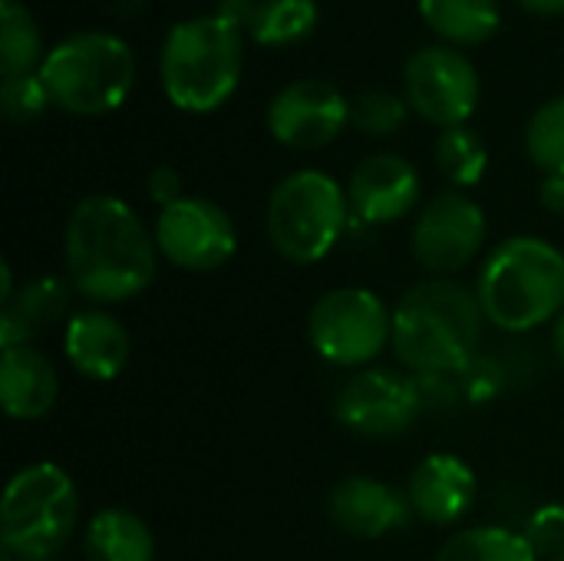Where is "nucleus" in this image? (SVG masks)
<instances>
[{
	"label": "nucleus",
	"instance_id": "4c0bfd02",
	"mask_svg": "<svg viewBox=\"0 0 564 561\" xmlns=\"http://www.w3.org/2000/svg\"><path fill=\"white\" fill-rule=\"evenodd\" d=\"M7 561H23V559H13V555H10V559H7Z\"/></svg>",
	"mask_w": 564,
	"mask_h": 561
},
{
	"label": "nucleus",
	"instance_id": "cd10ccee",
	"mask_svg": "<svg viewBox=\"0 0 564 561\" xmlns=\"http://www.w3.org/2000/svg\"><path fill=\"white\" fill-rule=\"evenodd\" d=\"M50 89L40 79V73H23V76H7L0 83V109L10 122L26 126L40 119L50 106Z\"/></svg>",
	"mask_w": 564,
	"mask_h": 561
},
{
	"label": "nucleus",
	"instance_id": "f8f14e48",
	"mask_svg": "<svg viewBox=\"0 0 564 561\" xmlns=\"http://www.w3.org/2000/svg\"><path fill=\"white\" fill-rule=\"evenodd\" d=\"M420 407H423V397L416 384L403 374L380 370V367L354 374L334 400L337 420L347 430L370 436V440L406 433L413 420L420 417Z\"/></svg>",
	"mask_w": 564,
	"mask_h": 561
},
{
	"label": "nucleus",
	"instance_id": "0eeeda50",
	"mask_svg": "<svg viewBox=\"0 0 564 561\" xmlns=\"http://www.w3.org/2000/svg\"><path fill=\"white\" fill-rule=\"evenodd\" d=\"M350 218V198L337 179L301 169L281 179L268 198V238L294 265H314L330 255Z\"/></svg>",
	"mask_w": 564,
	"mask_h": 561
},
{
	"label": "nucleus",
	"instance_id": "c85d7f7f",
	"mask_svg": "<svg viewBox=\"0 0 564 561\" xmlns=\"http://www.w3.org/2000/svg\"><path fill=\"white\" fill-rule=\"evenodd\" d=\"M525 539L532 542V549L539 552V559H555L564 552V506L562 503H549L539 513H532L529 526H525Z\"/></svg>",
	"mask_w": 564,
	"mask_h": 561
},
{
	"label": "nucleus",
	"instance_id": "f257e3e1",
	"mask_svg": "<svg viewBox=\"0 0 564 561\" xmlns=\"http://www.w3.org/2000/svg\"><path fill=\"white\" fill-rule=\"evenodd\" d=\"M66 271L93 304L139 298L155 278V235L116 195H86L66 222Z\"/></svg>",
	"mask_w": 564,
	"mask_h": 561
},
{
	"label": "nucleus",
	"instance_id": "473e14b6",
	"mask_svg": "<svg viewBox=\"0 0 564 561\" xmlns=\"http://www.w3.org/2000/svg\"><path fill=\"white\" fill-rule=\"evenodd\" d=\"M519 7L535 17H562L564 13V0H519Z\"/></svg>",
	"mask_w": 564,
	"mask_h": 561
},
{
	"label": "nucleus",
	"instance_id": "a211bd4d",
	"mask_svg": "<svg viewBox=\"0 0 564 561\" xmlns=\"http://www.w3.org/2000/svg\"><path fill=\"white\" fill-rule=\"evenodd\" d=\"M59 397L53 364L33 347H7L0 354V403L13 420H40Z\"/></svg>",
	"mask_w": 564,
	"mask_h": 561
},
{
	"label": "nucleus",
	"instance_id": "dca6fc26",
	"mask_svg": "<svg viewBox=\"0 0 564 561\" xmlns=\"http://www.w3.org/2000/svg\"><path fill=\"white\" fill-rule=\"evenodd\" d=\"M327 513L334 526L354 539H383L406 522L403 496L373 476H350L334 486Z\"/></svg>",
	"mask_w": 564,
	"mask_h": 561
},
{
	"label": "nucleus",
	"instance_id": "9d476101",
	"mask_svg": "<svg viewBox=\"0 0 564 561\" xmlns=\"http://www.w3.org/2000/svg\"><path fill=\"white\" fill-rule=\"evenodd\" d=\"M155 245L165 261L185 271H215L238 251L231 215L202 195H185L155 218Z\"/></svg>",
	"mask_w": 564,
	"mask_h": 561
},
{
	"label": "nucleus",
	"instance_id": "c9c22d12",
	"mask_svg": "<svg viewBox=\"0 0 564 561\" xmlns=\"http://www.w3.org/2000/svg\"><path fill=\"white\" fill-rule=\"evenodd\" d=\"M13 298V274L10 265H0V304H7Z\"/></svg>",
	"mask_w": 564,
	"mask_h": 561
},
{
	"label": "nucleus",
	"instance_id": "6e6552de",
	"mask_svg": "<svg viewBox=\"0 0 564 561\" xmlns=\"http://www.w3.org/2000/svg\"><path fill=\"white\" fill-rule=\"evenodd\" d=\"M307 337L327 364L364 367L393 341V314L367 288H337L311 308Z\"/></svg>",
	"mask_w": 564,
	"mask_h": 561
},
{
	"label": "nucleus",
	"instance_id": "72a5a7b5",
	"mask_svg": "<svg viewBox=\"0 0 564 561\" xmlns=\"http://www.w3.org/2000/svg\"><path fill=\"white\" fill-rule=\"evenodd\" d=\"M145 3H149V0H112V10H116L122 20H135V17L145 10Z\"/></svg>",
	"mask_w": 564,
	"mask_h": 561
},
{
	"label": "nucleus",
	"instance_id": "2f4dec72",
	"mask_svg": "<svg viewBox=\"0 0 564 561\" xmlns=\"http://www.w3.org/2000/svg\"><path fill=\"white\" fill-rule=\"evenodd\" d=\"M539 198L549 212L564 215V175H545L542 188H539Z\"/></svg>",
	"mask_w": 564,
	"mask_h": 561
},
{
	"label": "nucleus",
	"instance_id": "393cba45",
	"mask_svg": "<svg viewBox=\"0 0 564 561\" xmlns=\"http://www.w3.org/2000/svg\"><path fill=\"white\" fill-rule=\"evenodd\" d=\"M436 165L456 188H473L489 169V149L482 136L469 126L443 129L436 139Z\"/></svg>",
	"mask_w": 564,
	"mask_h": 561
},
{
	"label": "nucleus",
	"instance_id": "7c9ffc66",
	"mask_svg": "<svg viewBox=\"0 0 564 561\" xmlns=\"http://www.w3.org/2000/svg\"><path fill=\"white\" fill-rule=\"evenodd\" d=\"M258 3L261 0H218V17L228 23V26H235L238 33H248L251 30V23H254V17H258Z\"/></svg>",
	"mask_w": 564,
	"mask_h": 561
},
{
	"label": "nucleus",
	"instance_id": "5701e85b",
	"mask_svg": "<svg viewBox=\"0 0 564 561\" xmlns=\"http://www.w3.org/2000/svg\"><path fill=\"white\" fill-rule=\"evenodd\" d=\"M317 0H261L248 36L261 46H297L317 30Z\"/></svg>",
	"mask_w": 564,
	"mask_h": 561
},
{
	"label": "nucleus",
	"instance_id": "2eb2a0df",
	"mask_svg": "<svg viewBox=\"0 0 564 561\" xmlns=\"http://www.w3.org/2000/svg\"><path fill=\"white\" fill-rule=\"evenodd\" d=\"M476 473L466 460L449 453L426 456L410 476V509L433 526L459 522L476 503Z\"/></svg>",
	"mask_w": 564,
	"mask_h": 561
},
{
	"label": "nucleus",
	"instance_id": "f704fd0d",
	"mask_svg": "<svg viewBox=\"0 0 564 561\" xmlns=\"http://www.w3.org/2000/svg\"><path fill=\"white\" fill-rule=\"evenodd\" d=\"M552 347H555V357L564 370V311L555 317V331H552Z\"/></svg>",
	"mask_w": 564,
	"mask_h": 561
},
{
	"label": "nucleus",
	"instance_id": "bb28decb",
	"mask_svg": "<svg viewBox=\"0 0 564 561\" xmlns=\"http://www.w3.org/2000/svg\"><path fill=\"white\" fill-rule=\"evenodd\" d=\"M410 103L390 89H367L350 103V122L367 136H393L406 126Z\"/></svg>",
	"mask_w": 564,
	"mask_h": 561
},
{
	"label": "nucleus",
	"instance_id": "20e7f679",
	"mask_svg": "<svg viewBox=\"0 0 564 561\" xmlns=\"http://www.w3.org/2000/svg\"><path fill=\"white\" fill-rule=\"evenodd\" d=\"M245 33L218 13L182 20L169 30L159 53V79L172 106L185 112H215L241 83Z\"/></svg>",
	"mask_w": 564,
	"mask_h": 561
},
{
	"label": "nucleus",
	"instance_id": "b1692460",
	"mask_svg": "<svg viewBox=\"0 0 564 561\" xmlns=\"http://www.w3.org/2000/svg\"><path fill=\"white\" fill-rule=\"evenodd\" d=\"M436 561H542L532 542L522 532L502 529V526H476L466 532H456Z\"/></svg>",
	"mask_w": 564,
	"mask_h": 561
},
{
	"label": "nucleus",
	"instance_id": "e433bc0d",
	"mask_svg": "<svg viewBox=\"0 0 564 561\" xmlns=\"http://www.w3.org/2000/svg\"><path fill=\"white\" fill-rule=\"evenodd\" d=\"M549 561H564V552H562V555H555V559H549Z\"/></svg>",
	"mask_w": 564,
	"mask_h": 561
},
{
	"label": "nucleus",
	"instance_id": "1a4fd4ad",
	"mask_svg": "<svg viewBox=\"0 0 564 561\" xmlns=\"http://www.w3.org/2000/svg\"><path fill=\"white\" fill-rule=\"evenodd\" d=\"M479 73L466 53L446 43L420 46L403 69V96L413 112L440 129L466 126L479 106Z\"/></svg>",
	"mask_w": 564,
	"mask_h": 561
},
{
	"label": "nucleus",
	"instance_id": "9b49d317",
	"mask_svg": "<svg viewBox=\"0 0 564 561\" xmlns=\"http://www.w3.org/2000/svg\"><path fill=\"white\" fill-rule=\"evenodd\" d=\"M489 235L486 212L459 188L430 198L413 228V258L423 271L449 278L476 261Z\"/></svg>",
	"mask_w": 564,
	"mask_h": 561
},
{
	"label": "nucleus",
	"instance_id": "4be33fe9",
	"mask_svg": "<svg viewBox=\"0 0 564 561\" xmlns=\"http://www.w3.org/2000/svg\"><path fill=\"white\" fill-rule=\"evenodd\" d=\"M43 60V33L33 13L20 0H0V76L40 73Z\"/></svg>",
	"mask_w": 564,
	"mask_h": 561
},
{
	"label": "nucleus",
	"instance_id": "39448f33",
	"mask_svg": "<svg viewBox=\"0 0 564 561\" xmlns=\"http://www.w3.org/2000/svg\"><path fill=\"white\" fill-rule=\"evenodd\" d=\"M40 79L53 106L73 116H102L126 103L135 83L132 46L106 30L63 36L43 60Z\"/></svg>",
	"mask_w": 564,
	"mask_h": 561
},
{
	"label": "nucleus",
	"instance_id": "aec40b11",
	"mask_svg": "<svg viewBox=\"0 0 564 561\" xmlns=\"http://www.w3.org/2000/svg\"><path fill=\"white\" fill-rule=\"evenodd\" d=\"M420 17L446 46H482L502 26L499 0H420Z\"/></svg>",
	"mask_w": 564,
	"mask_h": 561
},
{
	"label": "nucleus",
	"instance_id": "423d86ee",
	"mask_svg": "<svg viewBox=\"0 0 564 561\" xmlns=\"http://www.w3.org/2000/svg\"><path fill=\"white\" fill-rule=\"evenodd\" d=\"M79 496L66 470L33 463L13 473L0 506V539L7 555L43 561L56 555L76 532Z\"/></svg>",
	"mask_w": 564,
	"mask_h": 561
},
{
	"label": "nucleus",
	"instance_id": "a878e982",
	"mask_svg": "<svg viewBox=\"0 0 564 561\" xmlns=\"http://www.w3.org/2000/svg\"><path fill=\"white\" fill-rule=\"evenodd\" d=\"M525 149L545 175H564V96L535 109L525 129Z\"/></svg>",
	"mask_w": 564,
	"mask_h": 561
},
{
	"label": "nucleus",
	"instance_id": "ddd939ff",
	"mask_svg": "<svg viewBox=\"0 0 564 561\" xmlns=\"http://www.w3.org/2000/svg\"><path fill=\"white\" fill-rule=\"evenodd\" d=\"M347 122L350 103L327 79H294L268 103V129L288 149H324L344 132Z\"/></svg>",
	"mask_w": 564,
	"mask_h": 561
},
{
	"label": "nucleus",
	"instance_id": "c756f323",
	"mask_svg": "<svg viewBox=\"0 0 564 561\" xmlns=\"http://www.w3.org/2000/svg\"><path fill=\"white\" fill-rule=\"evenodd\" d=\"M145 188H149V198H152L159 208H165V205L185 198V192H182V175H178V169H172V165H155V169L149 172Z\"/></svg>",
	"mask_w": 564,
	"mask_h": 561
},
{
	"label": "nucleus",
	"instance_id": "6ab92c4d",
	"mask_svg": "<svg viewBox=\"0 0 564 561\" xmlns=\"http://www.w3.org/2000/svg\"><path fill=\"white\" fill-rule=\"evenodd\" d=\"M69 288L59 278H33L0 308V347H23L66 314Z\"/></svg>",
	"mask_w": 564,
	"mask_h": 561
},
{
	"label": "nucleus",
	"instance_id": "f3484780",
	"mask_svg": "<svg viewBox=\"0 0 564 561\" xmlns=\"http://www.w3.org/2000/svg\"><path fill=\"white\" fill-rule=\"evenodd\" d=\"M63 347L69 364L99 384L116 380L132 354L129 344V331L106 311H79L66 321V334H63Z\"/></svg>",
	"mask_w": 564,
	"mask_h": 561
},
{
	"label": "nucleus",
	"instance_id": "412c9836",
	"mask_svg": "<svg viewBox=\"0 0 564 561\" xmlns=\"http://www.w3.org/2000/svg\"><path fill=\"white\" fill-rule=\"evenodd\" d=\"M86 561H155L149 526L129 509H102L83 532Z\"/></svg>",
	"mask_w": 564,
	"mask_h": 561
},
{
	"label": "nucleus",
	"instance_id": "7ed1b4c3",
	"mask_svg": "<svg viewBox=\"0 0 564 561\" xmlns=\"http://www.w3.org/2000/svg\"><path fill=\"white\" fill-rule=\"evenodd\" d=\"M476 298L489 324L525 334L564 311V255L545 238H506L482 265Z\"/></svg>",
	"mask_w": 564,
	"mask_h": 561
},
{
	"label": "nucleus",
	"instance_id": "f03ea898",
	"mask_svg": "<svg viewBox=\"0 0 564 561\" xmlns=\"http://www.w3.org/2000/svg\"><path fill=\"white\" fill-rule=\"evenodd\" d=\"M486 314L466 284L433 278L403 294L393 311V350L416 374L463 367L482 344Z\"/></svg>",
	"mask_w": 564,
	"mask_h": 561
},
{
	"label": "nucleus",
	"instance_id": "4468645a",
	"mask_svg": "<svg viewBox=\"0 0 564 561\" xmlns=\"http://www.w3.org/2000/svg\"><path fill=\"white\" fill-rule=\"evenodd\" d=\"M420 195H423V179H420L416 165L393 152L367 155L354 169L350 185H347L350 212L364 225L400 222L403 215H410L416 208Z\"/></svg>",
	"mask_w": 564,
	"mask_h": 561
}]
</instances>
